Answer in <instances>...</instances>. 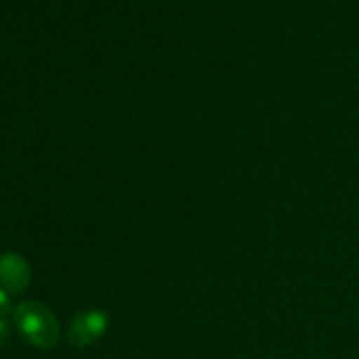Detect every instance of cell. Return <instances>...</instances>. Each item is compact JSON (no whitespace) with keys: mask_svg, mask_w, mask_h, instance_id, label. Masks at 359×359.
I'll return each mask as SVG.
<instances>
[{"mask_svg":"<svg viewBox=\"0 0 359 359\" xmlns=\"http://www.w3.org/2000/svg\"><path fill=\"white\" fill-rule=\"evenodd\" d=\"M102 327V323H100V317L97 315H85V317H79L74 323H72V327H70V340L72 342H87V340H91L95 334H97V330Z\"/></svg>","mask_w":359,"mask_h":359,"instance_id":"3957f363","label":"cell"},{"mask_svg":"<svg viewBox=\"0 0 359 359\" xmlns=\"http://www.w3.org/2000/svg\"><path fill=\"white\" fill-rule=\"evenodd\" d=\"M20 334L39 348H51L57 342V323L53 313L39 302H24L13 311Z\"/></svg>","mask_w":359,"mask_h":359,"instance_id":"6da1fadb","label":"cell"},{"mask_svg":"<svg viewBox=\"0 0 359 359\" xmlns=\"http://www.w3.org/2000/svg\"><path fill=\"white\" fill-rule=\"evenodd\" d=\"M7 338H9V323L3 315H0V346L7 342Z\"/></svg>","mask_w":359,"mask_h":359,"instance_id":"5b68a950","label":"cell"},{"mask_svg":"<svg viewBox=\"0 0 359 359\" xmlns=\"http://www.w3.org/2000/svg\"><path fill=\"white\" fill-rule=\"evenodd\" d=\"M11 311V296L5 287H0V315H7Z\"/></svg>","mask_w":359,"mask_h":359,"instance_id":"277c9868","label":"cell"},{"mask_svg":"<svg viewBox=\"0 0 359 359\" xmlns=\"http://www.w3.org/2000/svg\"><path fill=\"white\" fill-rule=\"evenodd\" d=\"M0 283L9 294H22L30 283V266L20 254H5L0 258Z\"/></svg>","mask_w":359,"mask_h":359,"instance_id":"7a4b0ae2","label":"cell"}]
</instances>
